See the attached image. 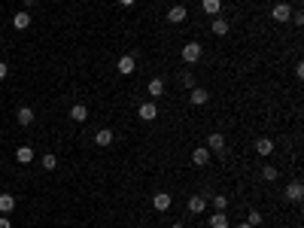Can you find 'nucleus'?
I'll list each match as a JSON object with an SVG mask.
<instances>
[{
  "label": "nucleus",
  "mask_w": 304,
  "mask_h": 228,
  "mask_svg": "<svg viewBox=\"0 0 304 228\" xmlns=\"http://www.w3.org/2000/svg\"><path fill=\"white\" fill-rule=\"evenodd\" d=\"M207 149H210V152H222V149H225V137H222L219 131H213V134L207 137Z\"/></svg>",
  "instance_id": "obj_9"
},
{
  "label": "nucleus",
  "mask_w": 304,
  "mask_h": 228,
  "mask_svg": "<svg viewBox=\"0 0 304 228\" xmlns=\"http://www.w3.org/2000/svg\"><path fill=\"white\" fill-rule=\"evenodd\" d=\"M180 55H183V61H186V64H195V61L204 55V49H201V43H186Z\"/></svg>",
  "instance_id": "obj_1"
},
{
  "label": "nucleus",
  "mask_w": 304,
  "mask_h": 228,
  "mask_svg": "<svg viewBox=\"0 0 304 228\" xmlns=\"http://www.w3.org/2000/svg\"><path fill=\"white\" fill-rule=\"evenodd\" d=\"M119 3H122V6H134V3H137V0H119Z\"/></svg>",
  "instance_id": "obj_31"
},
{
  "label": "nucleus",
  "mask_w": 304,
  "mask_h": 228,
  "mask_svg": "<svg viewBox=\"0 0 304 228\" xmlns=\"http://www.w3.org/2000/svg\"><path fill=\"white\" fill-rule=\"evenodd\" d=\"M137 113H140V119H143V122H155V119H158V107H155L152 100L140 103V110H137Z\"/></svg>",
  "instance_id": "obj_8"
},
{
  "label": "nucleus",
  "mask_w": 304,
  "mask_h": 228,
  "mask_svg": "<svg viewBox=\"0 0 304 228\" xmlns=\"http://www.w3.org/2000/svg\"><path fill=\"white\" fill-rule=\"evenodd\" d=\"M256 152L262 155V159H265V155H271V152H274V140H268V137L256 140Z\"/></svg>",
  "instance_id": "obj_18"
},
{
  "label": "nucleus",
  "mask_w": 304,
  "mask_h": 228,
  "mask_svg": "<svg viewBox=\"0 0 304 228\" xmlns=\"http://www.w3.org/2000/svg\"><path fill=\"white\" fill-rule=\"evenodd\" d=\"M170 228H186V225H183V222H173V225H170Z\"/></svg>",
  "instance_id": "obj_32"
},
{
  "label": "nucleus",
  "mask_w": 304,
  "mask_h": 228,
  "mask_svg": "<svg viewBox=\"0 0 304 228\" xmlns=\"http://www.w3.org/2000/svg\"><path fill=\"white\" fill-rule=\"evenodd\" d=\"M301 198H304V186L298 180L286 186V201H301Z\"/></svg>",
  "instance_id": "obj_11"
},
{
  "label": "nucleus",
  "mask_w": 304,
  "mask_h": 228,
  "mask_svg": "<svg viewBox=\"0 0 304 228\" xmlns=\"http://www.w3.org/2000/svg\"><path fill=\"white\" fill-rule=\"evenodd\" d=\"M146 92H149V98H155V100H158V98L165 95V79H158V76H155V79H149Z\"/></svg>",
  "instance_id": "obj_13"
},
{
  "label": "nucleus",
  "mask_w": 304,
  "mask_h": 228,
  "mask_svg": "<svg viewBox=\"0 0 304 228\" xmlns=\"http://www.w3.org/2000/svg\"><path fill=\"white\" fill-rule=\"evenodd\" d=\"M246 222L253 225V228H259V225H262V213H259V210H249V216H246Z\"/></svg>",
  "instance_id": "obj_25"
},
{
  "label": "nucleus",
  "mask_w": 304,
  "mask_h": 228,
  "mask_svg": "<svg viewBox=\"0 0 304 228\" xmlns=\"http://www.w3.org/2000/svg\"><path fill=\"white\" fill-rule=\"evenodd\" d=\"M55 167H58V159H55L52 152H46V155H43V170H55Z\"/></svg>",
  "instance_id": "obj_24"
},
{
  "label": "nucleus",
  "mask_w": 304,
  "mask_h": 228,
  "mask_svg": "<svg viewBox=\"0 0 304 228\" xmlns=\"http://www.w3.org/2000/svg\"><path fill=\"white\" fill-rule=\"evenodd\" d=\"M204 210H207V198L204 195H192L189 198V213L198 216V213H204Z\"/></svg>",
  "instance_id": "obj_10"
},
{
  "label": "nucleus",
  "mask_w": 304,
  "mask_h": 228,
  "mask_svg": "<svg viewBox=\"0 0 304 228\" xmlns=\"http://www.w3.org/2000/svg\"><path fill=\"white\" fill-rule=\"evenodd\" d=\"M170 204H173V198L168 195V192H158V195L152 198V207L158 210V213H168V210H170Z\"/></svg>",
  "instance_id": "obj_5"
},
{
  "label": "nucleus",
  "mask_w": 304,
  "mask_h": 228,
  "mask_svg": "<svg viewBox=\"0 0 304 228\" xmlns=\"http://www.w3.org/2000/svg\"><path fill=\"white\" fill-rule=\"evenodd\" d=\"M189 19V9L183 6V3H176V6H170V12H168V22L170 25H183Z\"/></svg>",
  "instance_id": "obj_3"
},
{
  "label": "nucleus",
  "mask_w": 304,
  "mask_h": 228,
  "mask_svg": "<svg viewBox=\"0 0 304 228\" xmlns=\"http://www.w3.org/2000/svg\"><path fill=\"white\" fill-rule=\"evenodd\" d=\"M0 46H3V43H0Z\"/></svg>",
  "instance_id": "obj_35"
},
{
  "label": "nucleus",
  "mask_w": 304,
  "mask_h": 228,
  "mask_svg": "<svg viewBox=\"0 0 304 228\" xmlns=\"http://www.w3.org/2000/svg\"><path fill=\"white\" fill-rule=\"evenodd\" d=\"M183 85H186V89H195V76L186 73V76H183Z\"/></svg>",
  "instance_id": "obj_28"
},
{
  "label": "nucleus",
  "mask_w": 304,
  "mask_h": 228,
  "mask_svg": "<svg viewBox=\"0 0 304 228\" xmlns=\"http://www.w3.org/2000/svg\"><path fill=\"white\" fill-rule=\"evenodd\" d=\"M277 177H280V170H277L274 164H262V180H265V183H274Z\"/></svg>",
  "instance_id": "obj_21"
},
{
  "label": "nucleus",
  "mask_w": 304,
  "mask_h": 228,
  "mask_svg": "<svg viewBox=\"0 0 304 228\" xmlns=\"http://www.w3.org/2000/svg\"><path fill=\"white\" fill-rule=\"evenodd\" d=\"M113 140H116V134H113L110 128H101V131L95 134V143H98V146H110Z\"/></svg>",
  "instance_id": "obj_14"
},
{
  "label": "nucleus",
  "mask_w": 304,
  "mask_h": 228,
  "mask_svg": "<svg viewBox=\"0 0 304 228\" xmlns=\"http://www.w3.org/2000/svg\"><path fill=\"white\" fill-rule=\"evenodd\" d=\"M12 28H15V31L31 28V12H25V9H22V12H15V15H12Z\"/></svg>",
  "instance_id": "obj_12"
},
{
  "label": "nucleus",
  "mask_w": 304,
  "mask_h": 228,
  "mask_svg": "<svg viewBox=\"0 0 304 228\" xmlns=\"http://www.w3.org/2000/svg\"><path fill=\"white\" fill-rule=\"evenodd\" d=\"M70 119H73V122H85L88 119V107H85V103H73V107H70Z\"/></svg>",
  "instance_id": "obj_17"
},
{
  "label": "nucleus",
  "mask_w": 304,
  "mask_h": 228,
  "mask_svg": "<svg viewBox=\"0 0 304 228\" xmlns=\"http://www.w3.org/2000/svg\"><path fill=\"white\" fill-rule=\"evenodd\" d=\"M15 119H19V125H31V122H34V110L31 107H19Z\"/></svg>",
  "instance_id": "obj_22"
},
{
  "label": "nucleus",
  "mask_w": 304,
  "mask_h": 228,
  "mask_svg": "<svg viewBox=\"0 0 304 228\" xmlns=\"http://www.w3.org/2000/svg\"><path fill=\"white\" fill-rule=\"evenodd\" d=\"M15 162H19V164H31L34 162V149L31 146H19V149H15Z\"/></svg>",
  "instance_id": "obj_16"
},
{
  "label": "nucleus",
  "mask_w": 304,
  "mask_h": 228,
  "mask_svg": "<svg viewBox=\"0 0 304 228\" xmlns=\"http://www.w3.org/2000/svg\"><path fill=\"white\" fill-rule=\"evenodd\" d=\"M210 100V92H204V89H198V85H195V89L189 92V103L192 107H204V103Z\"/></svg>",
  "instance_id": "obj_6"
},
{
  "label": "nucleus",
  "mask_w": 304,
  "mask_h": 228,
  "mask_svg": "<svg viewBox=\"0 0 304 228\" xmlns=\"http://www.w3.org/2000/svg\"><path fill=\"white\" fill-rule=\"evenodd\" d=\"M228 207V198L225 195H213V210H225Z\"/></svg>",
  "instance_id": "obj_26"
},
{
  "label": "nucleus",
  "mask_w": 304,
  "mask_h": 228,
  "mask_svg": "<svg viewBox=\"0 0 304 228\" xmlns=\"http://www.w3.org/2000/svg\"><path fill=\"white\" fill-rule=\"evenodd\" d=\"M210 155H213V152H210L207 146H198V149L192 152V164H195V167H204V164H210Z\"/></svg>",
  "instance_id": "obj_7"
},
{
  "label": "nucleus",
  "mask_w": 304,
  "mask_h": 228,
  "mask_svg": "<svg viewBox=\"0 0 304 228\" xmlns=\"http://www.w3.org/2000/svg\"><path fill=\"white\" fill-rule=\"evenodd\" d=\"M271 19H274V22H280V25H283V22H289V19H292V6H289V3H277V6L271 9Z\"/></svg>",
  "instance_id": "obj_4"
},
{
  "label": "nucleus",
  "mask_w": 304,
  "mask_h": 228,
  "mask_svg": "<svg viewBox=\"0 0 304 228\" xmlns=\"http://www.w3.org/2000/svg\"><path fill=\"white\" fill-rule=\"evenodd\" d=\"M210 228H228V216H225V210H216V213L210 216Z\"/></svg>",
  "instance_id": "obj_19"
},
{
  "label": "nucleus",
  "mask_w": 304,
  "mask_h": 228,
  "mask_svg": "<svg viewBox=\"0 0 304 228\" xmlns=\"http://www.w3.org/2000/svg\"><path fill=\"white\" fill-rule=\"evenodd\" d=\"M15 210V198L12 195H0V213H12Z\"/></svg>",
  "instance_id": "obj_23"
},
{
  "label": "nucleus",
  "mask_w": 304,
  "mask_h": 228,
  "mask_svg": "<svg viewBox=\"0 0 304 228\" xmlns=\"http://www.w3.org/2000/svg\"><path fill=\"white\" fill-rule=\"evenodd\" d=\"M6 73H9V64L0 61V79H6Z\"/></svg>",
  "instance_id": "obj_29"
},
{
  "label": "nucleus",
  "mask_w": 304,
  "mask_h": 228,
  "mask_svg": "<svg viewBox=\"0 0 304 228\" xmlns=\"http://www.w3.org/2000/svg\"><path fill=\"white\" fill-rule=\"evenodd\" d=\"M210 28H213V33H216V37H225V33H228V22L219 19V15H213V19H210Z\"/></svg>",
  "instance_id": "obj_15"
},
{
  "label": "nucleus",
  "mask_w": 304,
  "mask_h": 228,
  "mask_svg": "<svg viewBox=\"0 0 304 228\" xmlns=\"http://www.w3.org/2000/svg\"><path fill=\"white\" fill-rule=\"evenodd\" d=\"M116 70H119L122 76H131L134 70H137V58H134V55H122L119 64H116Z\"/></svg>",
  "instance_id": "obj_2"
},
{
  "label": "nucleus",
  "mask_w": 304,
  "mask_h": 228,
  "mask_svg": "<svg viewBox=\"0 0 304 228\" xmlns=\"http://www.w3.org/2000/svg\"><path fill=\"white\" fill-rule=\"evenodd\" d=\"M34 3H37V0H25V6H34Z\"/></svg>",
  "instance_id": "obj_34"
},
{
  "label": "nucleus",
  "mask_w": 304,
  "mask_h": 228,
  "mask_svg": "<svg viewBox=\"0 0 304 228\" xmlns=\"http://www.w3.org/2000/svg\"><path fill=\"white\" fill-rule=\"evenodd\" d=\"M237 228H253V225H249V222H240V225H237Z\"/></svg>",
  "instance_id": "obj_33"
},
{
  "label": "nucleus",
  "mask_w": 304,
  "mask_h": 228,
  "mask_svg": "<svg viewBox=\"0 0 304 228\" xmlns=\"http://www.w3.org/2000/svg\"><path fill=\"white\" fill-rule=\"evenodd\" d=\"M289 22H292V25H298V28H301V25H304V15H301V12H292V19H289Z\"/></svg>",
  "instance_id": "obj_27"
},
{
  "label": "nucleus",
  "mask_w": 304,
  "mask_h": 228,
  "mask_svg": "<svg viewBox=\"0 0 304 228\" xmlns=\"http://www.w3.org/2000/svg\"><path fill=\"white\" fill-rule=\"evenodd\" d=\"M0 228H12V222H9L6 216H0Z\"/></svg>",
  "instance_id": "obj_30"
},
{
  "label": "nucleus",
  "mask_w": 304,
  "mask_h": 228,
  "mask_svg": "<svg viewBox=\"0 0 304 228\" xmlns=\"http://www.w3.org/2000/svg\"><path fill=\"white\" fill-rule=\"evenodd\" d=\"M201 9H204L207 15H219V9H222V0H201Z\"/></svg>",
  "instance_id": "obj_20"
}]
</instances>
